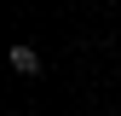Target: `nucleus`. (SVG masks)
I'll list each match as a JSON object with an SVG mask.
<instances>
[{
    "label": "nucleus",
    "mask_w": 121,
    "mask_h": 116,
    "mask_svg": "<svg viewBox=\"0 0 121 116\" xmlns=\"http://www.w3.org/2000/svg\"><path fill=\"white\" fill-rule=\"evenodd\" d=\"M12 70L17 76H40V52L35 47H12Z\"/></svg>",
    "instance_id": "obj_1"
}]
</instances>
